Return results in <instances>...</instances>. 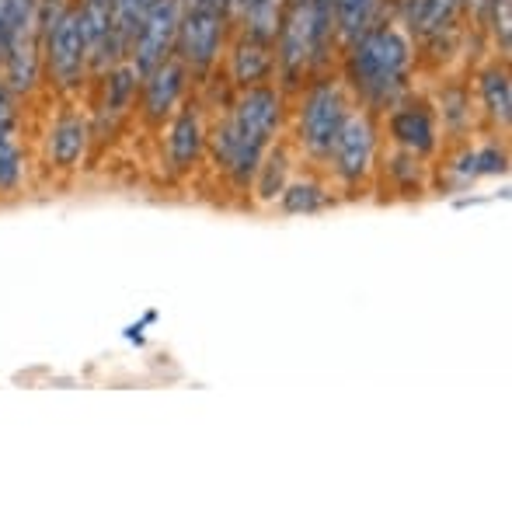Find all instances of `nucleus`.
Here are the masks:
<instances>
[{"label":"nucleus","instance_id":"nucleus-15","mask_svg":"<svg viewBox=\"0 0 512 512\" xmlns=\"http://www.w3.org/2000/svg\"><path fill=\"white\" fill-rule=\"evenodd\" d=\"M380 0H331V21L338 25L345 42H356L363 32L373 28Z\"/></svg>","mask_w":512,"mask_h":512},{"label":"nucleus","instance_id":"nucleus-18","mask_svg":"<svg viewBox=\"0 0 512 512\" xmlns=\"http://www.w3.org/2000/svg\"><path fill=\"white\" fill-rule=\"evenodd\" d=\"M481 98H485L488 115L506 126L512 115V84H509L506 70H488V74L481 77Z\"/></svg>","mask_w":512,"mask_h":512},{"label":"nucleus","instance_id":"nucleus-22","mask_svg":"<svg viewBox=\"0 0 512 512\" xmlns=\"http://www.w3.org/2000/svg\"><path fill=\"white\" fill-rule=\"evenodd\" d=\"M324 196L317 185H290V189L283 192V206L286 213H314V209H321Z\"/></svg>","mask_w":512,"mask_h":512},{"label":"nucleus","instance_id":"nucleus-6","mask_svg":"<svg viewBox=\"0 0 512 512\" xmlns=\"http://www.w3.org/2000/svg\"><path fill=\"white\" fill-rule=\"evenodd\" d=\"M223 18L220 11H203V7H182V25H178V60L185 70L206 74L220 53L223 39Z\"/></svg>","mask_w":512,"mask_h":512},{"label":"nucleus","instance_id":"nucleus-4","mask_svg":"<svg viewBox=\"0 0 512 512\" xmlns=\"http://www.w3.org/2000/svg\"><path fill=\"white\" fill-rule=\"evenodd\" d=\"M46 60H49V74L60 84L63 91L81 88L84 70H88V42H84V28H81V11L67 7L56 28L46 35Z\"/></svg>","mask_w":512,"mask_h":512},{"label":"nucleus","instance_id":"nucleus-12","mask_svg":"<svg viewBox=\"0 0 512 512\" xmlns=\"http://www.w3.org/2000/svg\"><path fill=\"white\" fill-rule=\"evenodd\" d=\"M269 70H272V46L244 35L234 49V81L241 88H255L258 81L269 77Z\"/></svg>","mask_w":512,"mask_h":512},{"label":"nucleus","instance_id":"nucleus-29","mask_svg":"<svg viewBox=\"0 0 512 512\" xmlns=\"http://www.w3.org/2000/svg\"><path fill=\"white\" fill-rule=\"evenodd\" d=\"M182 7H203V11L227 14V0H182Z\"/></svg>","mask_w":512,"mask_h":512},{"label":"nucleus","instance_id":"nucleus-25","mask_svg":"<svg viewBox=\"0 0 512 512\" xmlns=\"http://www.w3.org/2000/svg\"><path fill=\"white\" fill-rule=\"evenodd\" d=\"M67 0H39V32H42V39H46L49 32L56 28V21L67 14Z\"/></svg>","mask_w":512,"mask_h":512},{"label":"nucleus","instance_id":"nucleus-10","mask_svg":"<svg viewBox=\"0 0 512 512\" xmlns=\"http://www.w3.org/2000/svg\"><path fill=\"white\" fill-rule=\"evenodd\" d=\"M143 81V108L150 119H161L168 108H175L178 95L185 88V63L182 60H164L161 67H154L150 74L140 77Z\"/></svg>","mask_w":512,"mask_h":512},{"label":"nucleus","instance_id":"nucleus-11","mask_svg":"<svg viewBox=\"0 0 512 512\" xmlns=\"http://www.w3.org/2000/svg\"><path fill=\"white\" fill-rule=\"evenodd\" d=\"M88 147V122L81 115H63L53 126V140H49V154L60 168H77Z\"/></svg>","mask_w":512,"mask_h":512},{"label":"nucleus","instance_id":"nucleus-26","mask_svg":"<svg viewBox=\"0 0 512 512\" xmlns=\"http://www.w3.org/2000/svg\"><path fill=\"white\" fill-rule=\"evenodd\" d=\"M14 91L7 84H0V133H14V122H18V112H14Z\"/></svg>","mask_w":512,"mask_h":512},{"label":"nucleus","instance_id":"nucleus-7","mask_svg":"<svg viewBox=\"0 0 512 512\" xmlns=\"http://www.w3.org/2000/svg\"><path fill=\"white\" fill-rule=\"evenodd\" d=\"M345 98L335 84H317L307 95L304 115H300V136H304V147L314 157H331V143H335L338 129L345 119Z\"/></svg>","mask_w":512,"mask_h":512},{"label":"nucleus","instance_id":"nucleus-24","mask_svg":"<svg viewBox=\"0 0 512 512\" xmlns=\"http://www.w3.org/2000/svg\"><path fill=\"white\" fill-rule=\"evenodd\" d=\"M283 175H286V157H283V154H272L269 161H265V178H262V185H258L262 199H272V196H276L279 185H283Z\"/></svg>","mask_w":512,"mask_h":512},{"label":"nucleus","instance_id":"nucleus-27","mask_svg":"<svg viewBox=\"0 0 512 512\" xmlns=\"http://www.w3.org/2000/svg\"><path fill=\"white\" fill-rule=\"evenodd\" d=\"M474 164H481L478 171H488V175H499L502 168H506V154H499V150H485L481 157H474Z\"/></svg>","mask_w":512,"mask_h":512},{"label":"nucleus","instance_id":"nucleus-17","mask_svg":"<svg viewBox=\"0 0 512 512\" xmlns=\"http://www.w3.org/2000/svg\"><path fill=\"white\" fill-rule=\"evenodd\" d=\"M460 0H411L408 4V25L415 35H436L457 14Z\"/></svg>","mask_w":512,"mask_h":512},{"label":"nucleus","instance_id":"nucleus-28","mask_svg":"<svg viewBox=\"0 0 512 512\" xmlns=\"http://www.w3.org/2000/svg\"><path fill=\"white\" fill-rule=\"evenodd\" d=\"M7 42H11V18H7V0H0V67H4Z\"/></svg>","mask_w":512,"mask_h":512},{"label":"nucleus","instance_id":"nucleus-23","mask_svg":"<svg viewBox=\"0 0 512 512\" xmlns=\"http://www.w3.org/2000/svg\"><path fill=\"white\" fill-rule=\"evenodd\" d=\"M485 7H488V14H492V28H495V35H499V46H502V53H509V46H512V0H485Z\"/></svg>","mask_w":512,"mask_h":512},{"label":"nucleus","instance_id":"nucleus-14","mask_svg":"<svg viewBox=\"0 0 512 512\" xmlns=\"http://www.w3.org/2000/svg\"><path fill=\"white\" fill-rule=\"evenodd\" d=\"M199 154H203V126H199V115L185 108L171 129V161L175 168H192Z\"/></svg>","mask_w":512,"mask_h":512},{"label":"nucleus","instance_id":"nucleus-1","mask_svg":"<svg viewBox=\"0 0 512 512\" xmlns=\"http://www.w3.org/2000/svg\"><path fill=\"white\" fill-rule=\"evenodd\" d=\"M279 126V95L272 88H244L237 98L234 115L216 133L213 154L223 168L234 175L237 185H248V178L262 168V154L269 147L272 133Z\"/></svg>","mask_w":512,"mask_h":512},{"label":"nucleus","instance_id":"nucleus-5","mask_svg":"<svg viewBox=\"0 0 512 512\" xmlns=\"http://www.w3.org/2000/svg\"><path fill=\"white\" fill-rule=\"evenodd\" d=\"M178 25H182V0H157L150 7V14L143 18L140 32L133 39V67L136 74H150L154 67H161L164 60H171L178 46Z\"/></svg>","mask_w":512,"mask_h":512},{"label":"nucleus","instance_id":"nucleus-21","mask_svg":"<svg viewBox=\"0 0 512 512\" xmlns=\"http://www.w3.org/2000/svg\"><path fill=\"white\" fill-rule=\"evenodd\" d=\"M21 182V150L14 133H0V192H11Z\"/></svg>","mask_w":512,"mask_h":512},{"label":"nucleus","instance_id":"nucleus-3","mask_svg":"<svg viewBox=\"0 0 512 512\" xmlns=\"http://www.w3.org/2000/svg\"><path fill=\"white\" fill-rule=\"evenodd\" d=\"M331 0H290L279 21V67L286 84H297L324 56L331 39Z\"/></svg>","mask_w":512,"mask_h":512},{"label":"nucleus","instance_id":"nucleus-13","mask_svg":"<svg viewBox=\"0 0 512 512\" xmlns=\"http://www.w3.org/2000/svg\"><path fill=\"white\" fill-rule=\"evenodd\" d=\"M391 136L411 154H429L436 147V133H432V119L422 108H405V112H394L391 119Z\"/></svg>","mask_w":512,"mask_h":512},{"label":"nucleus","instance_id":"nucleus-8","mask_svg":"<svg viewBox=\"0 0 512 512\" xmlns=\"http://www.w3.org/2000/svg\"><path fill=\"white\" fill-rule=\"evenodd\" d=\"M335 171L345 182H359L373 161V122L366 115H345L335 143H331Z\"/></svg>","mask_w":512,"mask_h":512},{"label":"nucleus","instance_id":"nucleus-9","mask_svg":"<svg viewBox=\"0 0 512 512\" xmlns=\"http://www.w3.org/2000/svg\"><path fill=\"white\" fill-rule=\"evenodd\" d=\"M77 11H81L84 42H88V67L102 74L112 63H119L112 35V0H81Z\"/></svg>","mask_w":512,"mask_h":512},{"label":"nucleus","instance_id":"nucleus-2","mask_svg":"<svg viewBox=\"0 0 512 512\" xmlns=\"http://www.w3.org/2000/svg\"><path fill=\"white\" fill-rule=\"evenodd\" d=\"M408 74V46L394 28H370L352 42L349 77L370 102L384 105L401 91Z\"/></svg>","mask_w":512,"mask_h":512},{"label":"nucleus","instance_id":"nucleus-16","mask_svg":"<svg viewBox=\"0 0 512 512\" xmlns=\"http://www.w3.org/2000/svg\"><path fill=\"white\" fill-rule=\"evenodd\" d=\"M154 4L157 0H112V35H115V49H119V56L129 53V46H133L143 18H147Z\"/></svg>","mask_w":512,"mask_h":512},{"label":"nucleus","instance_id":"nucleus-19","mask_svg":"<svg viewBox=\"0 0 512 512\" xmlns=\"http://www.w3.org/2000/svg\"><path fill=\"white\" fill-rule=\"evenodd\" d=\"M241 18H244V32H248L251 39L269 42V46H272V42H276V35H279L283 11L276 7V0H255V4L241 14Z\"/></svg>","mask_w":512,"mask_h":512},{"label":"nucleus","instance_id":"nucleus-20","mask_svg":"<svg viewBox=\"0 0 512 512\" xmlns=\"http://www.w3.org/2000/svg\"><path fill=\"white\" fill-rule=\"evenodd\" d=\"M136 81H140V74H136V67H119L112 77H108V95H105V112L112 115H122L129 105V98H133L136 91Z\"/></svg>","mask_w":512,"mask_h":512}]
</instances>
